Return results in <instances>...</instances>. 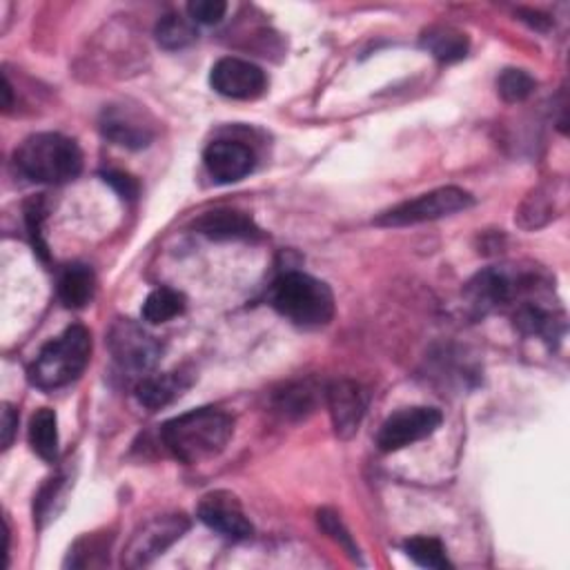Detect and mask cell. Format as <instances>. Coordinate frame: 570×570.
<instances>
[{"label":"cell","instance_id":"cell-1","mask_svg":"<svg viewBox=\"0 0 570 570\" xmlns=\"http://www.w3.org/2000/svg\"><path fill=\"white\" fill-rule=\"evenodd\" d=\"M235 435V419L218 408H197L169 419L161 428L165 448L183 464L218 458Z\"/></svg>","mask_w":570,"mask_h":570},{"label":"cell","instance_id":"cell-2","mask_svg":"<svg viewBox=\"0 0 570 570\" xmlns=\"http://www.w3.org/2000/svg\"><path fill=\"white\" fill-rule=\"evenodd\" d=\"M14 165L19 173L45 186H63L74 181L83 169V152L76 141L43 132L27 136L14 152Z\"/></svg>","mask_w":570,"mask_h":570},{"label":"cell","instance_id":"cell-3","mask_svg":"<svg viewBox=\"0 0 570 570\" xmlns=\"http://www.w3.org/2000/svg\"><path fill=\"white\" fill-rule=\"evenodd\" d=\"M270 301L281 317L306 330L323 328L334 317L330 285L304 272L281 274L272 285Z\"/></svg>","mask_w":570,"mask_h":570},{"label":"cell","instance_id":"cell-4","mask_svg":"<svg viewBox=\"0 0 570 570\" xmlns=\"http://www.w3.org/2000/svg\"><path fill=\"white\" fill-rule=\"evenodd\" d=\"M92 357V334L83 325L51 339L29 366V381L40 390H59L76 381Z\"/></svg>","mask_w":570,"mask_h":570},{"label":"cell","instance_id":"cell-5","mask_svg":"<svg viewBox=\"0 0 570 570\" xmlns=\"http://www.w3.org/2000/svg\"><path fill=\"white\" fill-rule=\"evenodd\" d=\"M473 205L475 199L471 192L454 186H446L381 212L375 223L381 227H408V225H419L443 216H452Z\"/></svg>","mask_w":570,"mask_h":570},{"label":"cell","instance_id":"cell-6","mask_svg":"<svg viewBox=\"0 0 570 570\" xmlns=\"http://www.w3.org/2000/svg\"><path fill=\"white\" fill-rule=\"evenodd\" d=\"M188 531H190V520L181 515V512L150 520L130 537L123 550V566L141 568L152 563L169 546L177 544Z\"/></svg>","mask_w":570,"mask_h":570},{"label":"cell","instance_id":"cell-7","mask_svg":"<svg viewBox=\"0 0 570 570\" xmlns=\"http://www.w3.org/2000/svg\"><path fill=\"white\" fill-rule=\"evenodd\" d=\"M107 344L114 361L123 370L136 375L152 370L163 355V346L158 341L130 319L114 323L107 336Z\"/></svg>","mask_w":570,"mask_h":570},{"label":"cell","instance_id":"cell-8","mask_svg":"<svg viewBox=\"0 0 570 570\" xmlns=\"http://www.w3.org/2000/svg\"><path fill=\"white\" fill-rule=\"evenodd\" d=\"M443 417L437 408L428 406H415L404 408L394 415H390L377 435V446L381 452H396L404 450L417 441L428 439L437 432Z\"/></svg>","mask_w":570,"mask_h":570},{"label":"cell","instance_id":"cell-9","mask_svg":"<svg viewBox=\"0 0 570 570\" xmlns=\"http://www.w3.org/2000/svg\"><path fill=\"white\" fill-rule=\"evenodd\" d=\"M325 406L332 428L339 439H353L366 417L368 396L361 383L353 379H336L325 388Z\"/></svg>","mask_w":570,"mask_h":570},{"label":"cell","instance_id":"cell-10","mask_svg":"<svg viewBox=\"0 0 570 570\" xmlns=\"http://www.w3.org/2000/svg\"><path fill=\"white\" fill-rule=\"evenodd\" d=\"M210 85L225 98L252 100L265 92L268 76L259 66L250 61L225 56V59L214 63L210 72Z\"/></svg>","mask_w":570,"mask_h":570},{"label":"cell","instance_id":"cell-11","mask_svg":"<svg viewBox=\"0 0 570 570\" xmlns=\"http://www.w3.org/2000/svg\"><path fill=\"white\" fill-rule=\"evenodd\" d=\"M533 285H529L526 276L515 278L501 268H488L473 276L466 285V299L477 312H488L499 306L510 304L522 290H529Z\"/></svg>","mask_w":570,"mask_h":570},{"label":"cell","instance_id":"cell-12","mask_svg":"<svg viewBox=\"0 0 570 570\" xmlns=\"http://www.w3.org/2000/svg\"><path fill=\"white\" fill-rule=\"evenodd\" d=\"M199 520L221 537L233 542L250 539L254 533L241 503L230 492H212L203 497L199 503Z\"/></svg>","mask_w":570,"mask_h":570},{"label":"cell","instance_id":"cell-13","mask_svg":"<svg viewBox=\"0 0 570 570\" xmlns=\"http://www.w3.org/2000/svg\"><path fill=\"white\" fill-rule=\"evenodd\" d=\"M203 163L207 175L221 183H239L244 181L252 169H254V152L239 141H230V139H218L212 141L205 152H203Z\"/></svg>","mask_w":570,"mask_h":570},{"label":"cell","instance_id":"cell-14","mask_svg":"<svg viewBox=\"0 0 570 570\" xmlns=\"http://www.w3.org/2000/svg\"><path fill=\"white\" fill-rule=\"evenodd\" d=\"M100 132L114 145L145 150L154 141V130L143 111L130 105H109L100 114Z\"/></svg>","mask_w":570,"mask_h":570},{"label":"cell","instance_id":"cell-15","mask_svg":"<svg viewBox=\"0 0 570 570\" xmlns=\"http://www.w3.org/2000/svg\"><path fill=\"white\" fill-rule=\"evenodd\" d=\"M194 230L212 241H248L261 237V230L248 214L230 207H218L201 214L194 221Z\"/></svg>","mask_w":570,"mask_h":570},{"label":"cell","instance_id":"cell-16","mask_svg":"<svg viewBox=\"0 0 570 570\" xmlns=\"http://www.w3.org/2000/svg\"><path fill=\"white\" fill-rule=\"evenodd\" d=\"M566 199V183L563 181H548L535 188L518 210V223L524 230H537V227L550 223L563 210Z\"/></svg>","mask_w":570,"mask_h":570},{"label":"cell","instance_id":"cell-17","mask_svg":"<svg viewBox=\"0 0 570 570\" xmlns=\"http://www.w3.org/2000/svg\"><path fill=\"white\" fill-rule=\"evenodd\" d=\"M190 385H192V377L186 372L154 375V377H145L136 385V399L143 408L156 413L167 408L169 404H175Z\"/></svg>","mask_w":570,"mask_h":570},{"label":"cell","instance_id":"cell-18","mask_svg":"<svg viewBox=\"0 0 570 570\" xmlns=\"http://www.w3.org/2000/svg\"><path fill=\"white\" fill-rule=\"evenodd\" d=\"M96 295V276L90 265L72 263L59 276V299L70 310H81Z\"/></svg>","mask_w":570,"mask_h":570},{"label":"cell","instance_id":"cell-19","mask_svg":"<svg viewBox=\"0 0 570 570\" xmlns=\"http://www.w3.org/2000/svg\"><path fill=\"white\" fill-rule=\"evenodd\" d=\"M421 47L428 49L437 61L454 63V61L466 59L468 36L450 25H439V27H430L428 32H424Z\"/></svg>","mask_w":570,"mask_h":570},{"label":"cell","instance_id":"cell-20","mask_svg":"<svg viewBox=\"0 0 570 570\" xmlns=\"http://www.w3.org/2000/svg\"><path fill=\"white\" fill-rule=\"evenodd\" d=\"M323 392H319V388H314L310 381L285 385V390L274 394V408L285 419H304L310 413H314V408L319 404V396Z\"/></svg>","mask_w":570,"mask_h":570},{"label":"cell","instance_id":"cell-21","mask_svg":"<svg viewBox=\"0 0 570 570\" xmlns=\"http://www.w3.org/2000/svg\"><path fill=\"white\" fill-rule=\"evenodd\" d=\"M29 446L43 462L59 458V419L51 408H40L29 421Z\"/></svg>","mask_w":570,"mask_h":570},{"label":"cell","instance_id":"cell-22","mask_svg":"<svg viewBox=\"0 0 570 570\" xmlns=\"http://www.w3.org/2000/svg\"><path fill=\"white\" fill-rule=\"evenodd\" d=\"M156 43L167 49V51H179L190 47L199 34H197V23L192 19H186L181 14H165L154 29Z\"/></svg>","mask_w":570,"mask_h":570},{"label":"cell","instance_id":"cell-23","mask_svg":"<svg viewBox=\"0 0 570 570\" xmlns=\"http://www.w3.org/2000/svg\"><path fill=\"white\" fill-rule=\"evenodd\" d=\"M186 312V297L173 288H156L145 299L141 314L147 323H167Z\"/></svg>","mask_w":570,"mask_h":570},{"label":"cell","instance_id":"cell-24","mask_svg":"<svg viewBox=\"0 0 570 570\" xmlns=\"http://www.w3.org/2000/svg\"><path fill=\"white\" fill-rule=\"evenodd\" d=\"M109 539L105 535H87V537L79 539L72 546L66 566H72V568L105 566L107 557H109Z\"/></svg>","mask_w":570,"mask_h":570},{"label":"cell","instance_id":"cell-25","mask_svg":"<svg viewBox=\"0 0 570 570\" xmlns=\"http://www.w3.org/2000/svg\"><path fill=\"white\" fill-rule=\"evenodd\" d=\"M404 550L415 563H419L424 568H435V570L452 568L443 544L435 537H411L404 544Z\"/></svg>","mask_w":570,"mask_h":570},{"label":"cell","instance_id":"cell-26","mask_svg":"<svg viewBox=\"0 0 570 570\" xmlns=\"http://www.w3.org/2000/svg\"><path fill=\"white\" fill-rule=\"evenodd\" d=\"M515 328H520L524 334H531V336H544L546 341L557 336L555 317L537 304H524L515 312Z\"/></svg>","mask_w":570,"mask_h":570},{"label":"cell","instance_id":"cell-27","mask_svg":"<svg viewBox=\"0 0 570 570\" xmlns=\"http://www.w3.org/2000/svg\"><path fill=\"white\" fill-rule=\"evenodd\" d=\"M66 495V479L63 477H51L47 479V484L38 490L36 499H34V520L38 524V529H43L47 522L56 520L59 515V503L61 497Z\"/></svg>","mask_w":570,"mask_h":570},{"label":"cell","instance_id":"cell-28","mask_svg":"<svg viewBox=\"0 0 570 570\" xmlns=\"http://www.w3.org/2000/svg\"><path fill=\"white\" fill-rule=\"evenodd\" d=\"M317 522H319V529H321L334 544H339L341 548H344V550L351 555L353 561L364 563V561H361L359 546L355 544L351 531L344 526V522H341V518L336 515L334 510H330V508L319 510V512H317Z\"/></svg>","mask_w":570,"mask_h":570},{"label":"cell","instance_id":"cell-29","mask_svg":"<svg viewBox=\"0 0 570 570\" xmlns=\"http://www.w3.org/2000/svg\"><path fill=\"white\" fill-rule=\"evenodd\" d=\"M535 85V79L524 70H503L497 79V92L506 103H524Z\"/></svg>","mask_w":570,"mask_h":570},{"label":"cell","instance_id":"cell-30","mask_svg":"<svg viewBox=\"0 0 570 570\" xmlns=\"http://www.w3.org/2000/svg\"><path fill=\"white\" fill-rule=\"evenodd\" d=\"M47 216V205H45V199L43 197H34L25 203V225H27V233H29V239H32V246H34V252L47 261L49 259V252H47V244L43 239V221Z\"/></svg>","mask_w":570,"mask_h":570},{"label":"cell","instance_id":"cell-31","mask_svg":"<svg viewBox=\"0 0 570 570\" xmlns=\"http://www.w3.org/2000/svg\"><path fill=\"white\" fill-rule=\"evenodd\" d=\"M225 12H227V3H223V0H192V3L188 5L190 19L201 25L221 23Z\"/></svg>","mask_w":570,"mask_h":570},{"label":"cell","instance_id":"cell-32","mask_svg":"<svg viewBox=\"0 0 570 570\" xmlns=\"http://www.w3.org/2000/svg\"><path fill=\"white\" fill-rule=\"evenodd\" d=\"M103 181L126 201H134L139 197L136 179L126 175V173H119V169H109V173H103Z\"/></svg>","mask_w":570,"mask_h":570},{"label":"cell","instance_id":"cell-33","mask_svg":"<svg viewBox=\"0 0 570 570\" xmlns=\"http://www.w3.org/2000/svg\"><path fill=\"white\" fill-rule=\"evenodd\" d=\"M16 428H19V413L14 411V406L3 404V448L5 450L12 446Z\"/></svg>","mask_w":570,"mask_h":570},{"label":"cell","instance_id":"cell-34","mask_svg":"<svg viewBox=\"0 0 570 570\" xmlns=\"http://www.w3.org/2000/svg\"><path fill=\"white\" fill-rule=\"evenodd\" d=\"M520 16H522V21L524 23H529L531 27H535V29H539V32H548L550 29V19H546L544 14H539V12H533V10H522L520 12Z\"/></svg>","mask_w":570,"mask_h":570}]
</instances>
